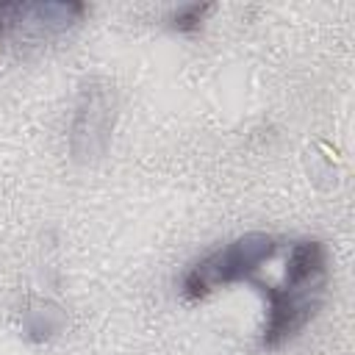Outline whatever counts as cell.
<instances>
[{
    "label": "cell",
    "mask_w": 355,
    "mask_h": 355,
    "mask_svg": "<svg viewBox=\"0 0 355 355\" xmlns=\"http://www.w3.org/2000/svg\"><path fill=\"white\" fill-rule=\"evenodd\" d=\"M277 252V239L269 233H247L233 239L230 244L208 252L183 275V297L186 300H205L219 286L252 280L258 266Z\"/></svg>",
    "instance_id": "1"
},
{
    "label": "cell",
    "mask_w": 355,
    "mask_h": 355,
    "mask_svg": "<svg viewBox=\"0 0 355 355\" xmlns=\"http://www.w3.org/2000/svg\"><path fill=\"white\" fill-rule=\"evenodd\" d=\"M255 286L266 300V322L261 330L263 349H277L294 338L316 316L324 297V286H269L258 280Z\"/></svg>",
    "instance_id": "2"
},
{
    "label": "cell",
    "mask_w": 355,
    "mask_h": 355,
    "mask_svg": "<svg viewBox=\"0 0 355 355\" xmlns=\"http://www.w3.org/2000/svg\"><path fill=\"white\" fill-rule=\"evenodd\" d=\"M111 128H114V92L108 89V83L89 80L78 94L75 116L69 128V147L75 158L80 161L97 158L108 144Z\"/></svg>",
    "instance_id": "3"
},
{
    "label": "cell",
    "mask_w": 355,
    "mask_h": 355,
    "mask_svg": "<svg viewBox=\"0 0 355 355\" xmlns=\"http://www.w3.org/2000/svg\"><path fill=\"white\" fill-rule=\"evenodd\" d=\"M86 14L83 3H0V36L8 31L25 33H58L75 25Z\"/></svg>",
    "instance_id": "4"
},
{
    "label": "cell",
    "mask_w": 355,
    "mask_h": 355,
    "mask_svg": "<svg viewBox=\"0 0 355 355\" xmlns=\"http://www.w3.org/2000/svg\"><path fill=\"white\" fill-rule=\"evenodd\" d=\"M283 283L286 286H327V252L322 241L302 239L291 247Z\"/></svg>",
    "instance_id": "5"
},
{
    "label": "cell",
    "mask_w": 355,
    "mask_h": 355,
    "mask_svg": "<svg viewBox=\"0 0 355 355\" xmlns=\"http://www.w3.org/2000/svg\"><path fill=\"white\" fill-rule=\"evenodd\" d=\"M208 11H211V3H186V6H180L169 14V25L180 33H191L202 25Z\"/></svg>",
    "instance_id": "6"
}]
</instances>
